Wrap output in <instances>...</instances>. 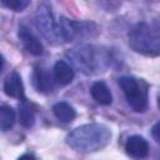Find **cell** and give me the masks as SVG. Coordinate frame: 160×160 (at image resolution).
I'll list each match as a JSON object with an SVG mask.
<instances>
[{
  "instance_id": "1",
  "label": "cell",
  "mask_w": 160,
  "mask_h": 160,
  "mask_svg": "<svg viewBox=\"0 0 160 160\" xmlns=\"http://www.w3.org/2000/svg\"><path fill=\"white\" fill-rule=\"evenodd\" d=\"M111 139L110 129L99 122L81 125L66 136V144L78 152H94L104 149Z\"/></svg>"
},
{
  "instance_id": "2",
  "label": "cell",
  "mask_w": 160,
  "mask_h": 160,
  "mask_svg": "<svg viewBox=\"0 0 160 160\" xmlns=\"http://www.w3.org/2000/svg\"><path fill=\"white\" fill-rule=\"evenodd\" d=\"M72 66L85 75L104 72L110 65L109 54L94 45H79L65 52Z\"/></svg>"
},
{
  "instance_id": "3",
  "label": "cell",
  "mask_w": 160,
  "mask_h": 160,
  "mask_svg": "<svg viewBox=\"0 0 160 160\" xmlns=\"http://www.w3.org/2000/svg\"><path fill=\"white\" fill-rule=\"evenodd\" d=\"M130 48L145 56L160 55V20L136 24L129 32Z\"/></svg>"
},
{
  "instance_id": "4",
  "label": "cell",
  "mask_w": 160,
  "mask_h": 160,
  "mask_svg": "<svg viewBox=\"0 0 160 160\" xmlns=\"http://www.w3.org/2000/svg\"><path fill=\"white\" fill-rule=\"evenodd\" d=\"M119 86L121 88L128 104L136 112H144L148 108L149 86L142 79L134 76H121L119 79Z\"/></svg>"
},
{
  "instance_id": "5",
  "label": "cell",
  "mask_w": 160,
  "mask_h": 160,
  "mask_svg": "<svg viewBox=\"0 0 160 160\" xmlns=\"http://www.w3.org/2000/svg\"><path fill=\"white\" fill-rule=\"evenodd\" d=\"M59 34L61 41H75L85 38H91L96 34L98 28L94 22L90 21H76L61 16L58 21Z\"/></svg>"
},
{
  "instance_id": "6",
  "label": "cell",
  "mask_w": 160,
  "mask_h": 160,
  "mask_svg": "<svg viewBox=\"0 0 160 160\" xmlns=\"http://www.w3.org/2000/svg\"><path fill=\"white\" fill-rule=\"evenodd\" d=\"M34 22L39 32L42 35V38L52 45H58L61 42V38L59 34L58 22L54 20L52 12L50 8L45 4L39 5L36 9V12L34 15Z\"/></svg>"
},
{
  "instance_id": "7",
  "label": "cell",
  "mask_w": 160,
  "mask_h": 160,
  "mask_svg": "<svg viewBox=\"0 0 160 160\" xmlns=\"http://www.w3.org/2000/svg\"><path fill=\"white\" fill-rule=\"evenodd\" d=\"M18 36L24 46V49L34 55V56H40L44 54V46L40 42V40L25 26V25H20L19 26V31H18Z\"/></svg>"
},
{
  "instance_id": "8",
  "label": "cell",
  "mask_w": 160,
  "mask_h": 160,
  "mask_svg": "<svg viewBox=\"0 0 160 160\" xmlns=\"http://www.w3.org/2000/svg\"><path fill=\"white\" fill-rule=\"evenodd\" d=\"M126 154L134 159H144L149 154V144L140 135H132L128 139L125 144Z\"/></svg>"
},
{
  "instance_id": "9",
  "label": "cell",
  "mask_w": 160,
  "mask_h": 160,
  "mask_svg": "<svg viewBox=\"0 0 160 160\" xmlns=\"http://www.w3.org/2000/svg\"><path fill=\"white\" fill-rule=\"evenodd\" d=\"M32 82L39 92L49 94L52 90V85L55 81H54V76H51L46 69L41 66H36L32 74Z\"/></svg>"
},
{
  "instance_id": "10",
  "label": "cell",
  "mask_w": 160,
  "mask_h": 160,
  "mask_svg": "<svg viewBox=\"0 0 160 160\" xmlns=\"http://www.w3.org/2000/svg\"><path fill=\"white\" fill-rule=\"evenodd\" d=\"M4 91L8 96L15 98V99H25L24 96V85L21 81V76L16 72L12 71L9 74L5 80H4Z\"/></svg>"
},
{
  "instance_id": "11",
  "label": "cell",
  "mask_w": 160,
  "mask_h": 160,
  "mask_svg": "<svg viewBox=\"0 0 160 160\" xmlns=\"http://www.w3.org/2000/svg\"><path fill=\"white\" fill-rule=\"evenodd\" d=\"M52 76H54V81L58 85L66 86L74 79V70L68 62H65L64 60H59L54 65Z\"/></svg>"
},
{
  "instance_id": "12",
  "label": "cell",
  "mask_w": 160,
  "mask_h": 160,
  "mask_svg": "<svg viewBox=\"0 0 160 160\" xmlns=\"http://www.w3.org/2000/svg\"><path fill=\"white\" fill-rule=\"evenodd\" d=\"M90 94L92 99L100 105H110L112 102V95L110 89L104 81H96L91 85Z\"/></svg>"
},
{
  "instance_id": "13",
  "label": "cell",
  "mask_w": 160,
  "mask_h": 160,
  "mask_svg": "<svg viewBox=\"0 0 160 160\" xmlns=\"http://www.w3.org/2000/svg\"><path fill=\"white\" fill-rule=\"evenodd\" d=\"M52 112H54L55 118H56L59 121L64 122V124L71 122V121L75 119V116H76L75 109H74L70 104H68V102H65V101L56 102V104L52 106Z\"/></svg>"
},
{
  "instance_id": "14",
  "label": "cell",
  "mask_w": 160,
  "mask_h": 160,
  "mask_svg": "<svg viewBox=\"0 0 160 160\" xmlns=\"http://www.w3.org/2000/svg\"><path fill=\"white\" fill-rule=\"evenodd\" d=\"M15 122V111L9 105H1L0 108V129L8 131Z\"/></svg>"
},
{
  "instance_id": "15",
  "label": "cell",
  "mask_w": 160,
  "mask_h": 160,
  "mask_svg": "<svg viewBox=\"0 0 160 160\" xmlns=\"http://www.w3.org/2000/svg\"><path fill=\"white\" fill-rule=\"evenodd\" d=\"M19 119L24 128H31L35 124V115L26 102H21L19 105Z\"/></svg>"
},
{
  "instance_id": "16",
  "label": "cell",
  "mask_w": 160,
  "mask_h": 160,
  "mask_svg": "<svg viewBox=\"0 0 160 160\" xmlns=\"http://www.w3.org/2000/svg\"><path fill=\"white\" fill-rule=\"evenodd\" d=\"M1 4L12 11H22L30 2L28 0H1Z\"/></svg>"
},
{
  "instance_id": "17",
  "label": "cell",
  "mask_w": 160,
  "mask_h": 160,
  "mask_svg": "<svg viewBox=\"0 0 160 160\" xmlns=\"http://www.w3.org/2000/svg\"><path fill=\"white\" fill-rule=\"evenodd\" d=\"M151 135H152L154 140H155L158 144H160V121L156 122V124L151 128Z\"/></svg>"
},
{
  "instance_id": "18",
  "label": "cell",
  "mask_w": 160,
  "mask_h": 160,
  "mask_svg": "<svg viewBox=\"0 0 160 160\" xmlns=\"http://www.w3.org/2000/svg\"><path fill=\"white\" fill-rule=\"evenodd\" d=\"M18 160H35V158H34L31 154H24V155H21Z\"/></svg>"
}]
</instances>
